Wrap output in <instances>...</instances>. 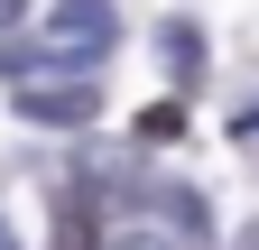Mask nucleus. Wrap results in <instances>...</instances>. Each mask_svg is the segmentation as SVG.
<instances>
[{"label":"nucleus","mask_w":259,"mask_h":250,"mask_svg":"<svg viewBox=\"0 0 259 250\" xmlns=\"http://www.w3.org/2000/svg\"><path fill=\"white\" fill-rule=\"evenodd\" d=\"M111 37H120L111 0H56V19H47V56H65V65H93V56H111Z\"/></svg>","instance_id":"1"},{"label":"nucleus","mask_w":259,"mask_h":250,"mask_svg":"<svg viewBox=\"0 0 259 250\" xmlns=\"http://www.w3.org/2000/svg\"><path fill=\"white\" fill-rule=\"evenodd\" d=\"M19 111L37 120V130H83V120L102 111V93H93V84H28Z\"/></svg>","instance_id":"2"},{"label":"nucleus","mask_w":259,"mask_h":250,"mask_svg":"<svg viewBox=\"0 0 259 250\" xmlns=\"http://www.w3.org/2000/svg\"><path fill=\"white\" fill-rule=\"evenodd\" d=\"M157 56H167V74H176V84H204V37H194L185 19L157 28Z\"/></svg>","instance_id":"3"},{"label":"nucleus","mask_w":259,"mask_h":250,"mask_svg":"<svg viewBox=\"0 0 259 250\" xmlns=\"http://www.w3.org/2000/svg\"><path fill=\"white\" fill-rule=\"evenodd\" d=\"M56 250H93V204H83V195L56 204Z\"/></svg>","instance_id":"4"},{"label":"nucleus","mask_w":259,"mask_h":250,"mask_svg":"<svg viewBox=\"0 0 259 250\" xmlns=\"http://www.w3.org/2000/svg\"><path fill=\"white\" fill-rule=\"evenodd\" d=\"M139 139H148V148L185 139V102H148V111H139Z\"/></svg>","instance_id":"5"},{"label":"nucleus","mask_w":259,"mask_h":250,"mask_svg":"<svg viewBox=\"0 0 259 250\" xmlns=\"http://www.w3.org/2000/svg\"><path fill=\"white\" fill-rule=\"evenodd\" d=\"M157 204H167V223H176L185 241H204V232H213V213H204V195H157Z\"/></svg>","instance_id":"6"},{"label":"nucleus","mask_w":259,"mask_h":250,"mask_svg":"<svg viewBox=\"0 0 259 250\" xmlns=\"http://www.w3.org/2000/svg\"><path fill=\"white\" fill-rule=\"evenodd\" d=\"M28 65H47V56H37V47H19V37H0V84H19Z\"/></svg>","instance_id":"7"},{"label":"nucleus","mask_w":259,"mask_h":250,"mask_svg":"<svg viewBox=\"0 0 259 250\" xmlns=\"http://www.w3.org/2000/svg\"><path fill=\"white\" fill-rule=\"evenodd\" d=\"M111 250H167V241H148V232H130V241H111Z\"/></svg>","instance_id":"8"},{"label":"nucleus","mask_w":259,"mask_h":250,"mask_svg":"<svg viewBox=\"0 0 259 250\" xmlns=\"http://www.w3.org/2000/svg\"><path fill=\"white\" fill-rule=\"evenodd\" d=\"M19 10H28V0H0V28H10V19H19Z\"/></svg>","instance_id":"9"},{"label":"nucleus","mask_w":259,"mask_h":250,"mask_svg":"<svg viewBox=\"0 0 259 250\" xmlns=\"http://www.w3.org/2000/svg\"><path fill=\"white\" fill-rule=\"evenodd\" d=\"M0 250H19V232H10V223H0Z\"/></svg>","instance_id":"10"}]
</instances>
